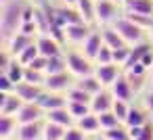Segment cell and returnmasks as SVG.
<instances>
[{
	"label": "cell",
	"mask_w": 153,
	"mask_h": 140,
	"mask_svg": "<svg viewBox=\"0 0 153 140\" xmlns=\"http://www.w3.org/2000/svg\"><path fill=\"white\" fill-rule=\"evenodd\" d=\"M36 42V38L34 36H27V34H23V32H17L7 44H4V48H9L11 52H13V57H17V55H21L30 44H34Z\"/></svg>",
	"instance_id": "cell-19"
},
{
	"label": "cell",
	"mask_w": 153,
	"mask_h": 140,
	"mask_svg": "<svg viewBox=\"0 0 153 140\" xmlns=\"http://www.w3.org/2000/svg\"><path fill=\"white\" fill-rule=\"evenodd\" d=\"M149 121H151V115H147V111H143L138 107H130V113H128V117H126L124 123L128 127H143Z\"/></svg>",
	"instance_id": "cell-24"
},
{
	"label": "cell",
	"mask_w": 153,
	"mask_h": 140,
	"mask_svg": "<svg viewBox=\"0 0 153 140\" xmlns=\"http://www.w3.org/2000/svg\"><path fill=\"white\" fill-rule=\"evenodd\" d=\"M0 73H7L15 84H21L23 80H25V65H21L19 61H17V57L13 59V63L4 69V71H0Z\"/></svg>",
	"instance_id": "cell-29"
},
{
	"label": "cell",
	"mask_w": 153,
	"mask_h": 140,
	"mask_svg": "<svg viewBox=\"0 0 153 140\" xmlns=\"http://www.w3.org/2000/svg\"><path fill=\"white\" fill-rule=\"evenodd\" d=\"M101 138H105V140H132L130 130H128L126 123H122L117 127H111V130H103L101 132Z\"/></svg>",
	"instance_id": "cell-28"
},
{
	"label": "cell",
	"mask_w": 153,
	"mask_h": 140,
	"mask_svg": "<svg viewBox=\"0 0 153 140\" xmlns=\"http://www.w3.org/2000/svg\"><path fill=\"white\" fill-rule=\"evenodd\" d=\"M76 86H80L82 90H86V92H88V94H92V96H94V94H99V92L105 88V86L99 82V77H97L94 73L84 75V77H78V80H76Z\"/></svg>",
	"instance_id": "cell-26"
},
{
	"label": "cell",
	"mask_w": 153,
	"mask_h": 140,
	"mask_svg": "<svg viewBox=\"0 0 153 140\" xmlns=\"http://www.w3.org/2000/svg\"><path fill=\"white\" fill-rule=\"evenodd\" d=\"M134 140H153V121H149V123L143 127L140 136H136Z\"/></svg>",
	"instance_id": "cell-43"
},
{
	"label": "cell",
	"mask_w": 153,
	"mask_h": 140,
	"mask_svg": "<svg viewBox=\"0 0 153 140\" xmlns=\"http://www.w3.org/2000/svg\"><path fill=\"white\" fill-rule=\"evenodd\" d=\"M67 109H69V113L74 115L76 121L82 119L84 115L92 113V111H90V105H86V102H67Z\"/></svg>",
	"instance_id": "cell-34"
},
{
	"label": "cell",
	"mask_w": 153,
	"mask_h": 140,
	"mask_svg": "<svg viewBox=\"0 0 153 140\" xmlns=\"http://www.w3.org/2000/svg\"><path fill=\"white\" fill-rule=\"evenodd\" d=\"M145 107H147V111L151 113L153 111V88L147 92V96H145Z\"/></svg>",
	"instance_id": "cell-44"
},
{
	"label": "cell",
	"mask_w": 153,
	"mask_h": 140,
	"mask_svg": "<svg viewBox=\"0 0 153 140\" xmlns=\"http://www.w3.org/2000/svg\"><path fill=\"white\" fill-rule=\"evenodd\" d=\"M27 67H32V69H36V71H44L46 73V67H48V59L46 57H42V55H38Z\"/></svg>",
	"instance_id": "cell-42"
},
{
	"label": "cell",
	"mask_w": 153,
	"mask_h": 140,
	"mask_svg": "<svg viewBox=\"0 0 153 140\" xmlns=\"http://www.w3.org/2000/svg\"><path fill=\"white\" fill-rule=\"evenodd\" d=\"M105 46V42H103V34L101 32H97V29H92V34L82 42V46H80V50L90 59V61H94L97 59V55H99V50Z\"/></svg>",
	"instance_id": "cell-12"
},
{
	"label": "cell",
	"mask_w": 153,
	"mask_h": 140,
	"mask_svg": "<svg viewBox=\"0 0 153 140\" xmlns=\"http://www.w3.org/2000/svg\"><path fill=\"white\" fill-rule=\"evenodd\" d=\"M113 102H115V98H113L111 90H109V88H103L99 94L92 96V100H90V111H92L94 115L107 113V111L113 109Z\"/></svg>",
	"instance_id": "cell-9"
},
{
	"label": "cell",
	"mask_w": 153,
	"mask_h": 140,
	"mask_svg": "<svg viewBox=\"0 0 153 140\" xmlns=\"http://www.w3.org/2000/svg\"><path fill=\"white\" fill-rule=\"evenodd\" d=\"M113 29L124 38V42H126L128 46H134V44L147 40V32H145L143 27H138V25H136L132 19H128L126 15H122V17L113 23Z\"/></svg>",
	"instance_id": "cell-2"
},
{
	"label": "cell",
	"mask_w": 153,
	"mask_h": 140,
	"mask_svg": "<svg viewBox=\"0 0 153 140\" xmlns=\"http://www.w3.org/2000/svg\"><path fill=\"white\" fill-rule=\"evenodd\" d=\"M23 82L44 86V82H46V73H44V71H36V69H32V67H25V80H23Z\"/></svg>",
	"instance_id": "cell-36"
},
{
	"label": "cell",
	"mask_w": 153,
	"mask_h": 140,
	"mask_svg": "<svg viewBox=\"0 0 153 140\" xmlns=\"http://www.w3.org/2000/svg\"><path fill=\"white\" fill-rule=\"evenodd\" d=\"M19 125L17 115H0V140H15Z\"/></svg>",
	"instance_id": "cell-16"
},
{
	"label": "cell",
	"mask_w": 153,
	"mask_h": 140,
	"mask_svg": "<svg viewBox=\"0 0 153 140\" xmlns=\"http://www.w3.org/2000/svg\"><path fill=\"white\" fill-rule=\"evenodd\" d=\"M151 48H153V42H151L149 38L143 40V42H138V44H134V46H130V57H128V61H126V65H124V71H128V69L134 67V65H138Z\"/></svg>",
	"instance_id": "cell-15"
},
{
	"label": "cell",
	"mask_w": 153,
	"mask_h": 140,
	"mask_svg": "<svg viewBox=\"0 0 153 140\" xmlns=\"http://www.w3.org/2000/svg\"><path fill=\"white\" fill-rule=\"evenodd\" d=\"M15 140H17V138H15Z\"/></svg>",
	"instance_id": "cell-51"
},
{
	"label": "cell",
	"mask_w": 153,
	"mask_h": 140,
	"mask_svg": "<svg viewBox=\"0 0 153 140\" xmlns=\"http://www.w3.org/2000/svg\"><path fill=\"white\" fill-rule=\"evenodd\" d=\"M44 109L38 102H23V107L17 113L19 123H34V121H42L44 119Z\"/></svg>",
	"instance_id": "cell-11"
},
{
	"label": "cell",
	"mask_w": 153,
	"mask_h": 140,
	"mask_svg": "<svg viewBox=\"0 0 153 140\" xmlns=\"http://www.w3.org/2000/svg\"><path fill=\"white\" fill-rule=\"evenodd\" d=\"M117 117H120V121L124 123L126 121V117H128V113H130V102H126V100H117L115 98V102H113V109H111Z\"/></svg>",
	"instance_id": "cell-37"
},
{
	"label": "cell",
	"mask_w": 153,
	"mask_h": 140,
	"mask_svg": "<svg viewBox=\"0 0 153 140\" xmlns=\"http://www.w3.org/2000/svg\"><path fill=\"white\" fill-rule=\"evenodd\" d=\"M109 90H111L113 98H117V100H126V102H130V100H132V96L136 94V92H134V88H132V84L128 82L126 73H122V75H120V77L109 86Z\"/></svg>",
	"instance_id": "cell-10"
},
{
	"label": "cell",
	"mask_w": 153,
	"mask_h": 140,
	"mask_svg": "<svg viewBox=\"0 0 153 140\" xmlns=\"http://www.w3.org/2000/svg\"><path fill=\"white\" fill-rule=\"evenodd\" d=\"M30 2H32V0H30Z\"/></svg>",
	"instance_id": "cell-50"
},
{
	"label": "cell",
	"mask_w": 153,
	"mask_h": 140,
	"mask_svg": "<svg viewBox=\"0 0 153 140\" xmlns=\"http://www.w3.org/2000/svg\"><path fill=\"white\" fill-rule=\"evenodd\" d=\"M65 61H67V71L76 80L94 73V61H90L82 50H69V52H65Z\"/></svg>",
	"instance_id": "cell-3"
},
{
	"label": "cell",
	"mask_w": 153,
	"mask_h": 140,
	"mask_svg": "<svg viewBox=\"0 0 153 140\" xmlns=\"http://www.w3.org/2000/svg\"><path fill=\"white\" fill-rule=\"evenodd\" d=\"M36 102H38V105L44 109V113H46V111H51V109L65 107V105H67V98H65V94H59V92H48V90H44Z\"/></svg>",
	"instance_id": "cell-18"
},
{
	"label": "cell",
	"mask_w": 153,
	"mask_h": 140,
	"mask_svg": "<svg viewBox=\"0 0 153 140\" xmlns=\"http://www.w3.org/2000/svg\"><path fill=\"white\" fill-rule=\"evenodd\" d=\"M113 2H117V4H122V7H124V2H126V0H113Z\"/></svg>",
	"instance_id": "cell-48"
},
{
	"label": "cell",
	"mask_w": 153,
	"mask_h": 140,
	"mask_svg": "<svg viewBox=\"0 0 153 140\" xmlns=\"http://www.w3.org/2000/svg\"><path fill=\"white\" fill-rule=\"evenodd\" d=\"M76 2L78 0H61V4H65V7H76Z\"/></svg>",
	"instance_id": "cell-45"
},
{
	"label": "cell",
	"mask_w": 153,
	"mask_h": 140,
	"mask_svg": "<svg viewBox=\"0 0 153 140\" xmlns=\"http://www.w3.org/2000/svg\"><path fill=\"white\" fill-rule=\"evenodd\" d=\"M76 11L80 13L82 21H86L90 25H97V0H78Z\"/></svg>",
	"instance_id": "cell-21"
},
{
	"label": "cell",
	"mask_w": 153,
	"mask_h": 140,
	"mask_svg": "<svg viewBox=\"0 0 153 140\" xmlns=\"http://www.w3.org/2000/svg\"><path fill=\"white\" fill-rule=\"evenodd\" d=\"M23 100L15 92H0V115H17Z\"/></svg>",
	"instance_id": "cell-14"
},
{
	"label": "cell",
	"mask_w": 153,
	"mask_h": 140,
	"mask_svg": "<svg viewBox=\"0 0 153 140\" xmlns=\"http://www.w3.org/2000/svg\"><path fill=\"white\" fill-rule=\"evenodd\" d=\"M63 34H65V42L67 44H78L82 46V42L92 34V25L86 23V21H76V23H69L63 27Z\"/></svg>",
	"instance_id": "cell-5"
},
{
	"label": "cell",
	"mask_w": 153,
	"mask_h": 140,
	"mask_svg": "<svg viewBox=\"0 0 153 140\" xmlns=\"http://www.w3.org/2000/svg\"><path fill=\"white\" fill-rule=\"evenodd\" d=\"M101 34H103V42H105V46H109L111 50H115V48H124V46H128L126 42H124V38L113 29V25H109V27H103L101 29Z\"/></svg>",
	"instance_id": "cell-25"
},
{
	"label": "cell",
	"mask_w": 153,
	"mask_h": 140,
	"mask_svg": "<svg viewBox=\"0 0 153 140\" xmlns=\"http://www.w3.org/2000/svg\"><path fill=\"white\" fill-rule=\"evenodd\" d=\"M63 71H67V61H65V55L51 57V59H48V67H46V75H53V73H63Z\"/></svg>",
	"instance_id": "cell-31"
},
{
	"label": "cell",
	"mask_w": 153,
	"mask_h": 140,
	"mask_svg": "<svg viewBox=\"0 0 153 140\" xmlns=\"http://www.w3.org/2000/svg\"><path fill=\"white\" fill-rule=\"evenodd\" d=\"M149 84L153 86V65H151V69H149Z\"/></svg>",
	"instance_id": "cell-46"
},
{
	"label": "cell",
	"mask_w": 153,
	"mask_h": 140,
	"mask_svg": "<svg viewBox=\"0 0 153 140\" xmlns=\"http://www.w3.org/2000/svg\"><path fill=\"white\" fill-rule=\"evenodd\" d=\"M109 63H113V50L109 46H103L94 59V65H109Z\"/></svg>",
	"instance_id": "cell-38"
},
{
	"label": "cell",
	"mask_w": 153,
	"mask_h": 140,
	"mask_svg": "<svg viewBox=\"0 0 153 140\" xmlns=\"http://www.w3.org/2000/svg\"><path fill=\"white\" fill-rule=\"evenodd\" d=\"M38 55H40V50H38V44L34 42V44H30V46H27L21 55H17V61H19L21 65H25V67H27V65H30V63L38 57Z\"/></svg>",
	"instance_id": "cell-33"
},
{
	"label": "cell",
	"mask_w": 153,
	"mask_h": 140,
	"mask_svg": "<svg viewBox=\"0 0 153 140\" xmlns=\"http://www.w3.org/2000/svg\"><path fill=\"white\" fill-rule=\"evenodd\" d=\"M67 127L55 121H46L44 119V140H63Z\"/></svg>",
	"instance_id": "cell-27"
},
{
	"label": "cell",
	"mask_w": 153,
	"mask_h": 140,
	"mask_svg": "<svg viewBox=\"0 0 153 140\" xmlns=\"http://www.w3.org/2000/svg\"><path fill=\"white\" fill-rule=\"evenodd\" d=\"M65 98H67V102H86V105H90V100H92V94H88L86 90H82L80 86H71L67 92H65Z\"/></svg>",
	"instance_id": "cell-30"
},
{
	"label": "cell",
	"mask_w": 153,
	"mask_h": 140,
	"mask_svg": "<svg viewBox=\"0 0 153 140\" xmlns=\"http://www.w3.org/2000/svg\"><path fill=\"white\" fill-rule=\"evenodd\" d=\"M124 13H136V15H151L153 17V0H126Z\"/></svg>",
	"instance_id": "cell-22"
},
{
	"label": "cell",
	"mask_w": 153,
	"mask_h": 140,
	"mask_svg": "<svg viewBox=\"0 0 153 140\" xmlns=\"http://www.w3.org/2000/svg\"><path fill=\"white\" fill-rule=\"evenodd\" d=\"M124 15V7L113 0H97V25L109 27Z\"/></svg>",
	"instance_id": "cell-4"
},
{
	"label": "cell",
	"mask_w": 153,
	"mask_h": 140,
	"mask_svg": "<svg viewBox=\"0 0 153 140\" xmlns=\"http://www.w3.org/2000/svg\"><path fill=\"white\" fill-rule=\"evenodd\" d=\"M122 73H124V69H122L120 65H115V63H109V65H94V75L99 77V82H101L105 88H109Z\"/></svg>",
	"instance_id": "cell-8"
},
{
	"label": "cell",
	"mask_w": 153,
	"mask_h": 140,
	"mask_svg": "<svg viewBox=\"0 0 153 140\" xmlns=\"http://www.w3.org/2000/svg\"><path fill=\"white\" fill-rule=\"evenodd\" d=\"M101 140H105V138H101Z\"/></svg>",
	"instance_id": "cell-49"
},
{
	"label": "cell",
	"mask_w": 153,
	"mask_h": 140,
	"mask_svg": "<svg viewBox=\"0 0 153 140\" xmlns=\"http://www.w3.org/2000/svg\"><path fill=\"white\" fill-rule=\"evenodd\" d=\"M42 92H44V86L30 84V82H21V84H17V88H15V94H17L23 102H36Z\"/></svg>",
	"instance_id": "cell-17"
},
{
	"label": "cell",
	"mask_w": 153,
	"mask_h": 140,
	"mask_svg": "<svg viewBox=\"0 0 153 140\" xmlns=\"http://www.w3.org/2000/svg\"><path fill=\"white\" fill-rule=\"evenodd\" d=\"M74 84H76V80H74V75H71L69 71H63V73H53V75H46L44 90L63 94V92H67Z\"/></svg>",
	"instance_id": "cell-6"
},
{
	"label": "cell",
	"mask_w": 153,
	"mask_h": 140,
	"mask_svg": "<svg viewBox=\"0 0 153 140\" xmlns=\"http://www.w3.org/2000/svg\"><path fill=\"white\" fill-rule=\"evenodd\" d=\"M17 140H44V119L34 123H21Z\"/></svg>",
	"instance_id": "cell-13"
},
{
	"label": "cell",
	"mask_w": 153,
	"mask_h": 140,
	"mask_svg": "<svg viewBox=\"0 0 153 140\" xmlns=\"http://www.w3.org/2000/svg\"><path fill=\"white\" fill-rule=\"evenodd\" d=\"M147 38H149V40H151V42H153V25H151V29H149V32H147Z\"/></svg>",
	"instance_id": "cell-47"
},
{
	"label": "cell",
	"mask_w": 153,
	"mask_h": 140,
	"mask_svg": "<svg viewBox=\"0 0 153 140\" xmlns=\"http://www.w3.org/2000/svg\"><path fill=\"white\" fill-rule=\"evenodd\" d=\"M63 140H86V132H82L78 125H71V127H67Z\"/></svg>",
	"instance_id": "cell-40"
},
{
	"label": "cell",
	"mask_w": 153,
	"mask_h": 140,
	"mask_svg": "<svg viewBox=\"0 0 153 140\" xmlns=\"http://www.w3.org/2000/svg\"><path fill=\"white\" fill-rule=\"evenodd\" d=\"M128 57H130V46H124V48H115V50H113V63L120 65L122 69H124Z\"/></svg>",
	"instance_id": "cell-39"
},
{
	"label": "cell",
	"mask_w": 153,
	"mask_h": 140,
	"mask_svg": "<svg viewBox=\"0 0 153 140\" xmlns=\"http://www.w3.org/2000/svg\"><path fill=\"white\" fill-rule=\"evenodd\" d=\"M30 0H7L0 2V36L2 44H7L23 25V15Z\"/></svg>",
	"instance_id": "cell-1"
},
{
	"label": "cell",
	"mask_w": 153,
	"mask_h": 140,
	"mask_svg": "<svg viewBox=\"0 0 153 140\" xmlns=\"http://www.w3.org/2000/svg\"><path fill=\"white\" fill-rule=\"evenodd\" d=\"M76 125L82 130V132H86V136L88 134H101V121H99V115H94V113H88V115H84L82 119H78L76 121Z\"/></svg>",
	"instance_id": "cell-23"
},
{
	"label": "cell",
	"mask_w": 153,
	"mask_h": 140,
	"mask_svg": "<svg viewBox=\"0 0 153 140\" xmlns=\"http://www.w3.org/2000/svg\"><path fill=\"white\" fill-rule=\"evenodd\" d=\"M99 121H101V132H103V130H111V127H117V125H122L120 117H117L113 111L101 113V115H99Z\"/></svg>",
	"instance_id": "cell-32"
},
{
	"label": "cell",
	"mask_w": 153,
	"mask_h": 140,
	"mask_svg": "<svg viewBox=\"0 0 153 140\" xmlns=\"http://www.w3.org/2000/svg\"><path fill=\"white\" fill-rule=\"evenodd\" d=\"M36 44H38V50H40V55L42 57H46V59H51V57H59V55H63V42H59L57 38H53L51 34H40V36H36Z\"/></svg>",
	"instance_id": "cell-7"
},
{
	"label": "cell",
	"mask_w": 153,
	"mask_h": 140,
	"mask_svg": "<svg viewBox=\"0 0 153 140\" xmlns=\"http://www.w3.org/2000/svg\"><path fill=\"white\" fill-rule=\"evenodd\" d=\"M128 19H132L138 27H143L145 32H149L151 29V25H153V17L151 15H136V13H124Z\"/></svg>",
	"instance_id": "cell-35"
},
{
	"label": "cell",
	"mask_w": 153,
	"mask_h": 140,
	"mask_svg": "<svg viewBox=\"0 0 153 140\" xmlns=\"http://www.w3.org/2000/svg\"><path fill=\"white\" fill-rule=\"evenodd\" d=\"M44 119H46V121L61 123V125H65V127H71V125H76V119H74V115L69 113L67 105H65V107H59V109H51V111H46Z\"/></svg>",
	"instance_id": "cell-20"
},
{
	"label": "cell",
	"mask_w": 153,
	"mask_h": 140,
	"mask_svg": "<svg viewBox=\"0 0 153 140\" xmlns=\"http://www.w3.org/2000/svg\"><path fill=\"white\" fill-rule=\"evenodd\" d=\"M17 84L7 75V73H0V92H15Z\"/></svg>",
	"instance_id": "cell-41"
}]
</instances>
